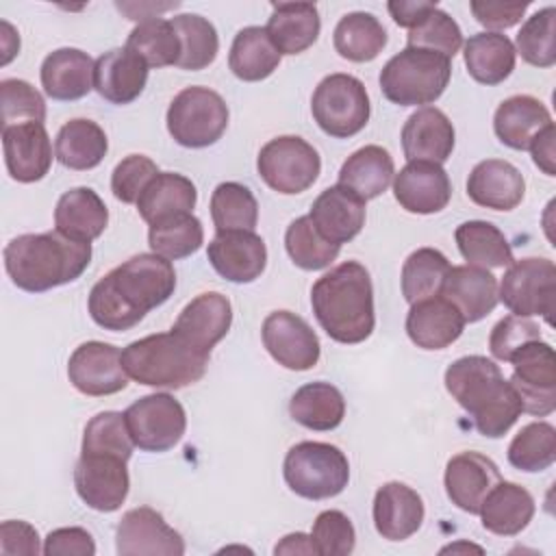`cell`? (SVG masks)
Listing matches in <instances>:
<instances>
[{
  "label": "cell",
  "mask_w": 556,
  "mask_h": 556,
  "mask_svg": "<svg viewBox=\"0 0 556 556\" xmlns=\"http://www.w3.org/2000/svg\"><path fill=\"white\" fill-rule=\"evenodd\" d=\"M169 22L180 39V59L176 67L189 72L208 67L219 52V37L215 26L198 13H182Z\"/></svg>",
  "instance_id": "obj_44"
},
{
  "label": "cell",
  "mask_w": 556,
  "mask_h": 556,
  "mask_svg": "<svg viewBox=\"0 0 556 556\" xmlns=\"http://www.w3.org/2000/svg\"><path fill=\"white\" fill-rule=\"evenodd\" d=\"M265 30L280 54H300L319 37V11L313 2H274Z\"/></svg>",
  "instance_id": "obj_33"
},
{
  "label": "cell",
  "mask_w": 556,
  "mask_h": 556,
  "mask_svg": "<svg viewBox=\"0 0 556 556\" xmlns=\"http://www.w3.org/2000/svg\"><path fill=\"white\" fill-rule=\"evenodd\" d=\"M534 497L517 482L500 480L480 508L482 528L497 536L519 534L534 517Z\"/></svg>",
  "instance_id": "obj_34"
},
{
  "label": "cell",
  "mask_w": 556,
  "mask_h": 556,
  "mask_svg": "<svg viewBox=\"0 0 556 556\" xmlns=\"http://www.w3.org/2000/svg\"><path fill=\"white\" fill-rule=\"evenodd\" d=\"M0 98L2 128L26 122H46V100L30 83L20 78H4L0 83Z\"/></svg>",
  "instance_id": "obj_53"
},
{
  "label": "cell",
  "mask_w": 556,
  "mask_h": 556,
  "mask_svg": "<svg viewBox=\"0 0 556 556\" xmlns=\"http://www.w3.org/2000/svg\"><path fill=\"white\" fill-rule=\"evenodd\" d=\"M67 378L76 391L91 397L119 393L128 384L119 348L104 341L80 343L67 361Z\"/></svg>",
  "instance_id": "obj_16"
},
{
  "label": "cell",
  "mask_w": 556,
  "mask_h": 556,
  "mask_svg": "<svg viewBox=\"0 0 556 556\" xmlns=\"http://www.w3.org/2000/svg\"><path fill=\"white\" fill-rule=\"evenodd\" d=\"M263 345L269 356L291 371L313 369L319 361L321 345L315 330L291 311H274L261 328Z\"/></svg>",
  "instance_id": "obj_15"
},
{
  "label": "cell",
  "mask_w": 556,
  "mask_h": 556,
  "mask_svg": "<svg viewBox=\"0 0 556 556\" xmlns=\"http://www.w3.org/2000/svg\"><path fill=\"white\" fill-rule=\"evenodd\" d=\"M552 122L547 106L528 93L506 98L493 117V130L497 139L513 150H528L530 143Z\"/></svg>",
  "instance_id": "obj_31"
},
{
  "label": "cell",
  "mask_w": 556,
  "mask_h": 556,
  "mask_svg": "<svg viewBox=\"0 0 556 556\" xmlns=\"http://www.w3.org/2000/svg\"><path fill=\"white\" fill-rule=\"evenodd\" d=\"M500 480L502 473L497 465L480 452H460L452 456L443 476L450 502L469 515L480 513L484 497Z\"/></svg>",
  "instance_id": "obj_20"
},
{
  "label": "cell",
  "mask_w": 556,
  "mask_h": 556,
  "mask_svg": "<svg viewBox=\"0 0 556 556\" xmlns=\"http://www.w3.org/2000/svg\"><path fill=\"white\" fill-rule=\"evenodd\" d=\"M287 486L304 500H328L339 495L350 480L348 456L330 443H295L282 463Z\"/></svg>",
  "instance_id": "obj_7"
},
{
  "label": "cell",
  "mask_w": 556,
  "mask_h": 556,
  "mask_svg": "<svg viewBox=\"0 0 556 556\" xmlns=\"http://www.w3.org/2000/svg\"><path fill=\"white\" fill-rule=\"evenodd\" d=\"M119 556H182L185 539L159 510L139 506L122 515L115 532Z\"/></svg>",
  "instance_id": "obj_17"
},
{
  "label": "cell",
  "mask_w": 556,
  "mask_h": 556,
  "mask_svg": "<svg viewBox=\"0 0 556 556\" xmlns=\"http://www.w3.org/2000/svg\"><path fill=\"white\" fill-rule=\"evenodd\" d=\"M426 508L421 495L404 482H387L374 497V526L387 541L413 536L424 521Z\"/></svg>",
  "instance_id": "obj_27"
},
{
  "label": "cell",
  "mask_w": 556,
  "mask_h": 556,
  "mask_svg": "<svg viewBox=\"0 0 556 556\" xmlns=\"http://www.w3.org/2000/svg\"><path fill=\"white\" fill-rule=\"evenodd\" d=\"M532 339H541V330L534 321L519 315H506L493 326L489 334V350L497 361L508 363L513 352Z\"/></svg>",
  "instance_id": "obj_56"
},
{
  "label": "cell",
  "mask_w": 556,
  "mask_h": 556,
  "mask_svg": "<svg viewBox=\"0 0 556 556\" xmlns=\"http://www.w3.org/2000/svg\"><path fill=\"white\" fill-rule=\"evenodd\" d=\"M91 261V243L52 232H28L4 248V269L11 282L28 293H43L74 282Z\"/></svg>",
  "instance_id": "obj_4"
},
{
  "label": "cell",
  "mask_w": 556,
  "mask_h": 556,
  "mask_svg": "<svg viewBox=\"0 0 556 556\" xmlns=\"http://www.w3.org/2000/svg\"><path fill=\"white\" fill-rule=\"evenodd\" d=\"M126 374L146 387L182 389L198 382L206 367L208 354L189 345L174 330L148 334L122 350Z\"/></svg>",
  "instance_id": "obj_5"
},
{
  "label": "cell",
  "mask_w": 556,
  "mask_h": 556,
  "mask_svg": "<svg viewBox=\"0 0 556 556\" xmlns=\"http://www.w3.org/2000/svg\"><path fill=\"white\" fill-rule=\"evenodd\" d=\"M124 419L135 447L143 452H167L182 439L187 415L182 404L169 393H150L135 400Z\"/></svg>",
  "instance_id": "obj_12"
},
{
  "label": "cell",
  "mask_w": 556,
  "mask_h": 556,
  "mask_svg": "<svg viewBox=\"0 0 556 556\" xmlns=\"http://www.w3.org/2000/svg\"><path fill=\"white\" fill-rule=\"evenodd\" d=\"M452 76V61L439 52L410 48L393 54L380 70L382 96L400 106L437 102Z\"/></svg>",
  "instance_id": "obj_6"
},
{
  "label": "cell",
  "mask_w": 556,
  "mask_h": 556,
  "mask_svg": "<svg viewBox=\"0 0 556 556\" xmlns=\"http://www.w3.org/2000/svg\"><path fill=\"white\" fill-rule=\"evenodd\" d=\"M280 56L263 26H245L232 39L228 67L239 80L256 83L274 74Z\"/></svg>",
  "instance_id": "obj_40"
},
{
  "label": "cell",
  "mask_w": 556,
  "mask_h": 556,
  "mask_svg": "<svg viewBox=\"0 0 556 556\" xmlns=\"http://www.w3.org/2000/svg\"><path fill=\"white\" fill-rule=\"evenodd\" d=\"M434 7L437 2H424V0H395L387 4L393 22L408 30L415 28Z\"/></svg>",
  "instance_id": "obj_60"
},
{
  "label": "cell",
  "mask_w": 556,
  "mask_h": 556,
  "mask_svg": "<svg viewBox=\"0 0 556 556\" xmlns=\"http://www.w3.org/2000/svg\"><path fill=\"white\" fill-rule=\"evenodd\" d=\"M410 48H424L452 59L463 46V33L454 17L434 7L406 37Z\"/></svg>",
  "instance_id": "obj_52"
},
{
  "label": "cell",
  "mask_w": 556,
  "mask_h": 556,
  "mask_svg": "<svg viewBox=\"0 0 556 556\" xmlns=\"http://www.w3.org/2000/svg\"><path fill=\"white\" fill-rule=\"evenodd\" d=\"M556 460V428L547 421L523 426L508 445V463L528 473L543 471Z\"/></svg>",
  "instance_id": "obj_49"
},
{
  "label": "cell",
  "mask_w": 556,
  "mask_h": 556,
  "mask_svg": "<svg viewBox=\"0 0 556 556\" xmlns=\"http://www.w3.org/2000/svg\"><path fill=\"white\" fill-rule=\"evenodd\" d=\"M213 269L228 282H254L267 265L265 241L254 230L215 232L206 250Z\"/></svg>",
  "instance_id": "obj_18"
},
{
  "label": "cell",
  "mask_w": 556,
  "mask_h": 556,
  "mask_svg": "<svg viewBox=\"0 0 556 556\" xmlns=\"http://www.w3.org/2000/svg\"><path fill=\"white\" fill-rule=\"evenodd\" d=\"M232 324V306L226 295L206 291L195 295L176 317L174 332L195 350L211 354V350L228 334Z\"/></svg>",
  "instance_id": "obj_22"
},
{
  "label": "cell",
  "mask_w": 556,
  "mask_h": 556,
  "mask_svg": "<svg viewBox=\"0 0 556 556\" xmlns=\"http://www.w3.org/2000/svg\"><path fill=\"white\" fill-rule=\"evenodd\" d=\"M195 185L176 172H159L137 200V211L150 226L180 213H193Z\"/></svg>",
  "instance_id": "obj_36"
},
{
  "label": "cell",
  "mask_w": 556,
  "mask_h": 556,
  "mask_svg": "<svg viewBox=\"0 0 556 556\" xmlns=\"http://www.w3.org/2000/svg\"><path fill=\"white\" fill-rule=\"evenodd\" d=\"M289 415L308 430H334L345 417V400L330 382H308L291 395Z\"/></svg>",
  "instance_id": "obj_39"
},
{
  "label": "cell",
  "mask_w": 556,
  "mask_h": 556,
  "mask_svg": "<svg viewBox=\"0 0 556 556\" xmlns=\"http://www.w3.org/2000/svg\"><path fill=\"white\" fill-rule=\"evenodd\" d=\"M285 248L293 265L306 271L328 267L341 252V245L328 241L311 222L308 215L293 219L285 232Z\"/></svg>",
  "instance_id": "obj_46"
},
{
  "label": "cell",
  "mask_w": 556,
  "mask_h": 556,
  "mask_svg": "<svg viewBox=\"0 0 556 556\" xmlns=\"http://www.w3.org/2000/svg\"><path fill=\"white\" fill-rule=\"evenodd\" d=\"M530 2H504V0H473L469 4L478 24L491 28V33L504 30L521 22Z\"/></svg>",
  "instance_id": "obj_57"
},
{
  "label": "cell",
  "mask_w": 556,
  "mask_h": 556,
  "mask_svg": "<svg viewBox=\"0 0 556 556\" xmlns=\"http://www.w3.org/2000/svg\"><path fill=\"white\" fill-rule=\"evenodd\" d=\"M274 554H317L315 545L311 541V534L304 532H291L276 543Z\"/></svg>",
  "instance_id": "obj_62"
},
{
  "label": "cell",
  "mask_w": 556,
  "mask_h": 556,
  "mask_svg": "<svg viewBox=\"0 0 556 556\" xmlns=\"http://www.w3.org/2000/svg\"><path fill=\"white\" fill-rule=\"evenodd\" d=\"M395 176L393 156L382 146H365L352 152L339 169V185L358 198L374 200L387 191Z\"/></svg>",
  "instance_id": "obj_37"
},
{
  "label": "cell",
  "mask_w": 556,
  "mask_h": 556,
  "mask_svg": "<svg viewBox=\"0 0 556 556\" xmlns=\"http://www.w3.org/2000/svg\"><path fill=\"white\" fill-rule=\"evenodd\" d=\"M176 289L172 263L154 252L137 254L102 276L89 291L91 319L113 332L130 330L146 313L165 304Z\"/></svg>",
  "instance_id": "obj_1"
},
{
  "label": "cell",
  "mask_w": 556,
  "mask_h": 556,
  "mask_svg": "<svg viewBox=\"0 0 556 556\" xmlns=\"http://www.w3.org/2000/svg\"><path fill=\"white\" fill-rule=\"evenodd\" d=\"M393 195L404 211L432 215L447 206L452 198V182L439 163L408 161L393 176Z\"/></svg>",
  "instance_id": "obj_19"
},
{
  "label": "cell",
  "mask_w": 556,
  "mask_h": 556,
  "mask_svg": "<svg viewBox=\"0 0 556 556\" xmlns=\"http://www.w3.org/2000/svg\"><path fill=\"white\" fill-rule=\"evenodd\" d=\"M106 224V204L89 187H74L65 191L56 202L54 226L67 239L91 243L104 232Z\"/></svg>",
  "instance_id": "obj_32"
},
{
  "label": "cell",
  "mask_w": 556,
  "mask_h": 556,
  "mask_svg": "<svg viewBox=\"0 0 556 556\" xmlns=\"http://www.w3.org/2000/svg\"><path fill=\"white\" fill-rule=\"evenodd\" d=\"M311 541L317 556H348L354 552L356 530L345 513L330 508L315 517Z\"/></svg>",
  "instance_id": "obj_54"
},
{
  "label": "cell",
  "mask_w": 556,
  "mask_h": 556,
  "mask_svg": "<svg viewBox=\"0 0 556 556\" xmlns=\"http://www.w3.org/2000/svg\"><path fill=\"white\" fill-rule=\"evenodd\" d=\"M91 56L78 48H59L41 63V87L46 96L61 102L85 98L93 89Z\"/></svg>",
  "instance_id": "obj_30"
},
{
  "label": "cell",
  "mask_w": 556,
  "mask_h": 556,
  "mask_svg": "<svg viewBox=\"0 0 556 556\" xmlns=\"http://www.w3.org/2000/svg\"><path fill=\"white\" fill-rule=\"evenodd\" d=\"M148 70V63L126 46L113 48L96 61L93 89L111 104H130L146 89Z\"/></svg>",
  "instance_id": "obj_24"
},
{
  "label": "cell",
  "mask_w": 556,
  "mask_h": 556,
  "mask_svg": "<svg viewBox=\"0 0 556 556\" xmlns=\"http://www.w3.org/2000/svg\"><path fill=\"white\" fill-rule=\"evenodd\" d=\"M308 217L328 241L341 245L363 230L365 200L343 185H332L315 198Z\"/></svg>",
  "instance_id": "obj_26"
},
{
  "label": "cell",
  "mask_w": 556,
  "mask_h": 556,
  "mask_svg": "<svg viewBox=\"0 0 556 556\" xmlns=\"http://www.w3.org/2000/svg\"><path fill=\"white\" fill-rule=\"evenodd\" d=\"M311 306L326 334L345 345L365 341L376 326L371 276L358 261H345L311 289Z\"/></svg>",
  "instance_id": "obj_3"
},
{
  "label": "cell",
  "mask_w": 556,
  "mask_h": 556,
  "mask_svg": "<svg viewBox=\"0 0 556 556\" xmlns=\"http://www.w3.org/2000/svg\"><path fill=\"white\" fill-rule=\"evenodd\" d=\"M126 48L139 54L148 63V67L176 65L180 59V39L172 22L163 17L139 22L130 30L126 39Z\"/></svg>",
  "instance_id": "obj_47"
},
{
  "label": "cell",
  "mask_w": 556,
  "mask_h": 556,
  "mask_svg": "<svg viewBox=\"0 0 556 556\" xmlns=\"http://www.w3.org/2000/svg\"><path fill=\"white\" fill-rule=\"evenodd\" d=\"M439 295L450 300L469 324L484 319L500 302L495 276L476 265L450 267Z\"/></svg>",
  "instance_id": "obj_29"
},
{
  "label": "cell",
  "mask_w": 556,
  "mask_h": 556,
  "mask_svg": "<svg viewBox=\"0 0 556 556\" xmlns=\"http://www.w3.org/2000/svg\"><path fill=\"white\" fill-rule=\"evenodd\" d=\"M228 128V106L208 87H187L178 91L167 109V130L178 146L208 148Z\"/></svg>",
  "instance_id": "obj_9"
},
{
  "label": "cell",
  "mask_w": 556,
  "mask_h": 556,
  "mask_svg": "<svg viewBox=\"0 0 556 556\" xmlns=\"http://www.w3.org/2000/svg\"><path fill=\"white\" fill-rule=\"evenodd\" d=\"M526 180L521 172L502 159L480 161L467 178V195L473 204L493 211H513L521 204Z\"/></svg>",
  "instance_id": "obj_28"
},
{
  "label": "cell",
  "mask_w": 556,
  "mask_h": 556,
  "mask_svg": "<svg viewBox=\"0 0 556 556\" xmlns=\"http://www.w3.org/2000/svg\"><path fill=\"white\" fill-rule=\"evenodd\" d=\"M465 65L469 76L486 87L504 83L515 70V46L502 33H478L465 41Z\"/></svg>",
  "instance_id": "obj_35"
},
{
  "label": "cell",
  "mask_w": 556,
  "mask_h": 556,
  "mask_svg": "<svg viewBox=\"0 0 556 556\" xmlns=\"http://www.w3.org/2000/svg\"><path fill=\"white\" fill-rule=\"evenodd\" d=\"M332 43L339 56L354 63H369L387 46V30L374 13L352 11L334 26Z\"/></svg>",
  "instance_id": "obj_41"
},
{
  "label": "cell",
  "mask_w": 556,
  "mask_h": 556,
  "mask_svg": "<svg viewBox=\"0 0 556 556\" xmlns=\"http://www.w3.org/2000/svg\"><path fill=\"white\" fill-rule=\"evenodd\" d=\"M513 365L510 384L515 387L526 413L545 417L556 408V356L554 348L532 339L517 348L508 361Z\"/></svg>",
  "instance_id": "obj_13"
},
{
  "label": "cell",
  "mask_w": 556,
  "mask_h": 556,
  "mask_svg": "<svg viewBox=\"0 0 556 556\" xmlns=\"http://www.w3.org/2000/svg\"><path fill=\"white\" fill-rule=\"evenodd\" d=\"M256 169L267 187L282 195H295L313 187L321 172V159L306 139L282 135L261 148Z\"/></svg>",
  "instance_id": "obj_11"
},
{
  "label": "cell",
  "mask_w": 556,
  "mask_h": 556,
  "mask_svg": "<svg viewBox=\"0 0 556 556\" xmlns=\"http://www.w3.org/2000/svg\"><path fill=\"white\" fill-rule=\"evenodd\" d=\"M450 261L434 248H417L402 265V295L408 304L434 298L441 293L450 271Z\"/></svg>",
  "instance_id": "obj_43"
},
{
  "label": "cell",
  "mask_w": 556,
  "mask_h": 556,
  "mask_svg": "<svg viewBox=\"0 0 556 556\" xmlns=\"http://www.w3.org/2000/svg\"><path fill=\"white\" fill-rule=\"evenodd\" d=\"M159 174V167L146 154H128L111 174V191L124 204H137L148 182Z\"/></svg>",
  "instance_id": "obj_55"
},
{
  "label": "cell",
  "mask_w": 556,
  "mask_h": 556,
  "mask_svg": "<svg viewBox=\"0 0 556 556\" xmlns=\"http://www.w3.org/2000/svg\"><path fill=\"white\" fill-rule=\"evenodd\" d=\"M465 319L460 311L445 300L434 295L410 304L406 315V334L421 350H445L465 330Z\"/></svg>",
  "instance_id": "obj_25"
},
{
  "label": "cell",
  "mask_w": 556,
  "mask_h": 556,
  "mask_svg": "<svg viewBox=\"0 0 556 556\" xmlns=\"http://www.w3.org/2000/svg\"><path fill=\"white\" fill-rule=\"evenodd\" d=\"M454 239L467 265L493 269V267H508L515 261L508 239L491 222H484V219L463 222L456 228Z\"/></svg>",
  "instance_id": "obj_42"
},
{
  "label": "cell",
  "mask_w": 556,
  "mask_h": 556,
  "mask_svg": "<svg viewBox=\"0 0 556 556\" xmlns=\"http://www.w3.org/2000/svg\"><path fill=\"white\" fill-rule=\"evenodd\" d=\"M2 148L7 172L17 182L41 180L52 165V143L39 122H26L2 128Z\"/></svg>",
  "instance_id": "obj_21"
},
{
  "label": "cell",
  "mask_w": 556,
  "mask_h": 556,
  "mask_svg": "<svg viewBox=\"0 0 556 556\" xmlns=\"http://www.w3.org/2000/svg\"><path fill=\"white\" fill-rule=\"evenodd\" d=\"M43 554L46 556H93L96 543L85 528H78V526L56 528L46 536Z\"/></svg>",
  "instance_id": "obj_58"
},
{
  "label": "cell",
  "mask_w": 556,
  "mask_h": 556,
  "mask_svg": "<svg viewBox=\"0 0 556 556\" xmlns=\"http://www.w3.org/2000/svg\"><path fill=\"white\" fill-rule=\"evenodd\" d=\"M445 389L469 413L482 437L500 439L523 413L521 400L500 367L480 354L456 358L445 369Z\"/></svg>",
  "instance_id": "obj_2"
},
{
  "label": "cell",
  "mask_w": 556,
  "mask_h": 556,
  "mask_svg": "<svg viewBox=\"0 0 556 556\" xmlns=\"http://www.w3.org/2000/svg\"><path fill=\"white\" fill-rule=\"evenodd\" d=\"M554 141H556V126L549 124L541 135H536V139L530 143V152H532V161L539 169H543L547 176L556 174V150H554Z\"/></svg>",
  "instance_id": "obj_61"
},
{
  "label": "cell",
  "mask_w": 556,
  "mask_h": 556,
  "mask_svg": "<svg viewBox=\"0 0 556 556\" xmlns=\"http://www.w3.org/2000/svg\"><path fill=\"white\" fill-rule=\"evenodd\" d=\"M109 150V139L104 130L85 117L70 119L61 126L54 139V156L61 165L85 172L102 163Z\"/></svg>",
  "instance_id": "obj_38"
},
{
  "label": "cell",
  "mask_w": 556,
  "mask_h": 556,
  "mask_svg": "<svg viewBox=\"0 0 556 556\" xmlns=\"http://www.w3.org/2000/svg\"><path fill=\"white\" fill-rule=\"evenodd\" d=\"M311 111L317 126L334 137L348 139L358 135L371 113L365 85L352 74H330L313 91Z\"/></svg>",
  "instance_id": "obj_8"
},
{
  "label": "cell",
  "mask_w": 556,
  "mask_h": 556,
  "mask_svg": "<svg viewBox=\"0 0 556 556\" xmlns=\"http://www.w3.org/2000/svg\"><path fill=\"white\" fill-rule=\"evenodd\" d=\"M132 439L124 419V413L117 410H104L91 417L83 432V445L80 452L85 454H115L124 460H130L132 456Z\"/></svg>",
  "instance_id": "obj_51"
},
{
  "label": "cell",
  "mask_w": 556,
  "mask_h": 556,
  "mask_svg": "<svg viewBox=\"0 0 556 556\" xmlns=\"http://www.w3.org/2000/svg\"><path fill=\"white\" fill-rule=\"evenodd\" d=\"M148 243L154 254L167 261H178L202 248L204 228L193 213H180L152 224L148 230Z\"/></svg>",
  "instance_id": "obj_45"
},
{
  "label": "cell",
  "mask_w": 556,
  "mask_h": 556,
  "mask_svg": "<svg viewBox=\"0 0 556 556\" xmlns=\"http://www.w3.org/2000/svg\"><path fill=\"white\" fill-rule=\"evenodd\" d=\"M456 143V132L447 115L437 106L417 109L402 128V150L408 161L445 163Z\"/></svg>",
  "instance_id": "obj_23"
},
{
  "label": "cell",
  "mask_w": 556,
  "mask_h": 556,
  "mask_svg": "<svg viewBox=\"0 0 556 556\" xmlns=\"http://www.w3.org/2000/svg\"><path fill=\"white\" fill-rule=\"evenodd\" d=\"M556 9L545 7L530 15L517 33V41L513 46L521 59L534 67H552L556 63Z\"/></svg>",
  "instance_id": "obj_50"
},
{
  "label": "cell",
  "mask_w": 556,
  "mask_h": 556,
  "mask_svg": "<svg viewBox=\"0 0 556 556\" xmlns=\"http://www.w3.org/2000/svg\"><path fill=\"white\" fill-rule=\"evenodd\" d=\"M128 460L115 454H85L74 467V486L78 497L98 513L117 510L130 489Z\"/></svg>",
  "instance_id": "obj_14"
},
{
  "label": "cell",
  "mask_w": 556,
  "mask_h": 556,
  "mask_svg": "<svg viewBox=\"0 0 556 556\" xmlns=\"http://www.w3.org/2000/svg\"><path fill=\"white\" fill-rule=\"evenodd\" d=\"M478 552V554H482V547H478V545H473V543H465V541H460V543H452V545H447V547H443L441 549V554H447V552H452V554H456V552Z\"/></svg>",
  "instance_id": "obj_63"
},
{
  "label": "cell",
  "mask_w": 556,
  "mask_h": 556,
  "mask_svg": "<svg viewBox=\"0 0 556 556\" xmlns=\"http://www.w3.org/2000/svg\"><path fill=\"white\" fill-rule=\"evenodd\" d=\"M211 217L215 230H254L258 222V202L241 182H219L211 195Z\"/></svg>",
  "instance_id": "obj_48"
},
{
  "label": "cell",
  "mask_w": 556,
  "mask_h": 556,
  "mask_svg": "<svg viewBox=\"0 0 556 556\" xmlns=\"http://www.w3.org/2000/svg\"><path fill=\"white\" fill-rule=\"evenodd\" d=\"M39 552H43L39 547V534L37 530L26 523V521H2L0 526V554L4 556H15V554H24V556H37Z\"/></svg>",
  "instance_id": "obj_59"
},
{
  "label": "cell",
  "mask_w": 556,
  "mask_h": 556,
  "mask_svg": "<svg viewBox=\"0 0 556 556\" xmlns=\"http://www.w3.org/2000/svg\"><path fill=\"white\" fill-rule=\"evenodd\" d=\"M497 298L513 315H541L552 326L556 311V265L543 256L513 261L502 276Z\"/></svg>",
  "instance_id": "obj_10"
}]
</instances>
